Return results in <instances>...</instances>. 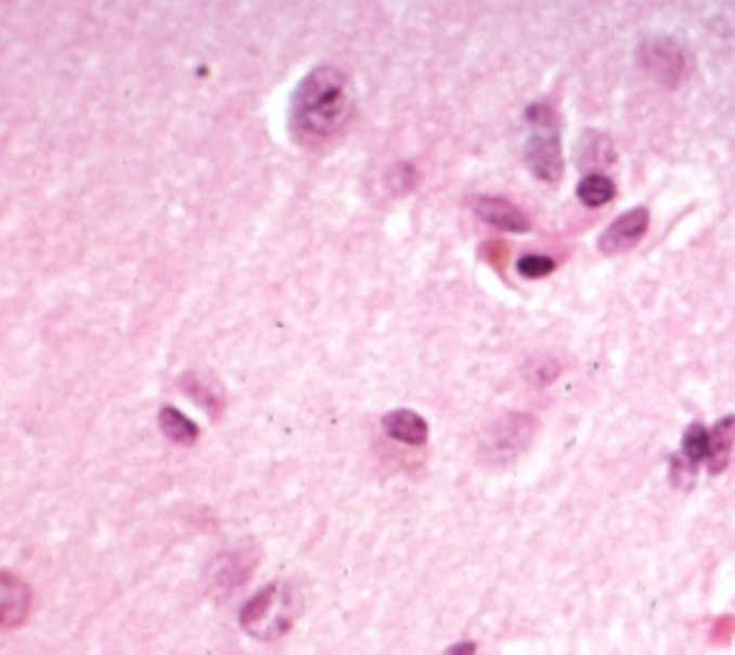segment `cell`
Here are the masks:
<instances>
[{"label": "cell", "instance_id": "cell-12", "mask_svg": "<svg viewBox=\"0 0 735 655\" xmlns=\"http://www.w3.org/2000/svg\"><path fill=\"white\" fill-rule=\"evenodd\" d=\"M681 454H684L686 466L689 468L698 466L701 460H707V454H710V432H707L701 423H695V426L686 428L684 442H681Z\"/></svg>", "mask_w": 735, "mask_h": 655}, {"label": "cell", "instance_id": "cell-2", "mask_svg": "<svg viewBox=\"0 0 735 655\" xmlns=\"http://www.w3.org/2000/svg\"><path fill=\"white\" fill-rule=\"evenodd\" d=\"M299 615V604H296L291 587L282 583H268L254 601H247L242 609V627L250 635L259 639H273L282 632L291 630V624Z\"/></svg>", "mask_w": 735, "mask_h": 655}, {"label": "cell", "instance_id": "cell-17", "mask_svg": "<svg viewBox=\"0 0 735 655\" xmlns=\"http://www.w3.org/2000/svg\"><path fill=\"white\" fill-rule=\"evenodd\" d=\"M446 655H477V647L468 644V641H463V644H454L451 650H446Z\"/></svg>", "mask_w": 735, "mask_h": 655}, {"label": "cell", "instance_id": "cell-10", "mask_svg": "<svg viewBox=\"0 0 735 655\" xmlns=\"http://www.w3.org/2000/svg\"><path fill=\"white\" fill-rule=\"evenodd\" d=\"M181 388H184L198 406L210 409L212 414H219L221 406H224V394H221V388L212 383V380L198 377V374H188V377L181 380Z\"/></svg>", "mask_w": 735, "mask_h": 655}, {"label": "cell", "instance_id": "cell-13", "mask_svg": "<svg viewBox=\"0 0 735 655\" xmlns=\"http://www.w3.org/2000/svg\"><path fill=\"white\" fill-rule=\"evenodd\" d=\"M578 196H580V202H583V205L601 207V205H606V202H612L615 184L606 179V176H597V172H595V176H586V179L580 181Z\"/></svg>", "mask_w": 735, "mask_h": 655}, {"label": "cell", "instance_id": "cell-1", "mask_svg": "<svg viewBox=\"0 0 735 655\" xmlns=\"http://www.w3.org/2000/svg\"><path fill=\"white\" fill-rule=\"evenodd\" d=\"M353 113L351 78L339 66H317L294 95V132L308 144H322L345 130Z\"/></svg>", "mask_w": 735, "mask_h": 655}, {"label": "cell", "instance_id": "cell-7", "mask_svg": "<svg viewBox=\"0 0 735 655\" xmlns=\"http://www.w3.org/2000/svg\"><path fill=\"white\" fill-rule=\"evenodd\" d=\"M385 432H388V437H394V440L400 442H409V446H420V442L428 440V423H425L420 414H414V411H391L388 418L383 420Z\"/></svg>", "mask_w": 735, "mask_h": 655}, {"label": "cell", "instance_id": "cell-3", "mask_svg": "<svg viewBox=\"0 0 735 655\" xmlns=\"http://www.w3.org/2000/svg\"><path fill=\"white\" fill-rule=\"evenodd\" d=\"M526 121L538 127V136L531 139L529 150H526V162H529L531 172L540 181L557 184L560 176H564V156H560L557 130H552L555 127V113L543 107V104H534V107L526 110Z\"/></svg>", "mask_w": 735, "mask_h": 655}, {"label": "cell", "instance_id": "cell-14", "mask_svg": "<svg viewBox=\"0 0 735 655\" xmlns=\"http://www.w3.org/2000/svg\"><path fill=\"white\" fill-rule=\"evenodd\" d=\"M517 271H520V277H526V279H543L555 271V259H549V256H538V254L524 256V259L517 262Z\"/></svg>", "mask_w": 735, "mask_h": 655}, {"label": "cell", "instance_id": "cell-6", "mask_svg": "<svg viewBox=\"0 0 735 655\" xmlns=\"http://www.w3.org/2000/svg\"><path fill=\"white\" fill-rule=\"evenodd\" d=\"M531 428H534V420L524 418V414H515V418L503 420V423L494 426V432H491L489 451H498L500 458H506L512 451H520L526 446V440L531 437Z\"/></svg>", "mask_w": 735, "mask_h": 655}, {"label": "cell", "instance_id": "cell-5", "mask_svg": "<svg viewBox=\"0 0 735 655\" xmlns=\"http://www.w3.org/2000/svg\"><path fill=\"white\" fill-rule=\"evenodd\" d=\"M474 210H477V216H480L482 221H489L491 228L512 230V233H526V230H529V216H526L517 205L506 202V198L486 196L474 205Z\"/></svg>", "mask_w": 735, "mask_h": 655}, {"label": "cell", "instance_id": "cell-8", "mask_svg": "<svg viewBox=\"0 0 735 655\" xmlns=\"http://www.w3.org/2000/svg\"><path fill=\"white\" fill-rule=\"evenodd\" d=\"M0 583H3V599H0V604H3V624L15 627V624H21L26 618L29 592H26V583L15 581L9 573L0 578Z\"/></svg>", "mask_w": 735, "mask_h": 655}, {"label": "cell", "instance_id": "cell-15", "mask_svg": "<svg viewBox=\"0 0 735 655\" xmlns=\"http://www.w3.org/2000/svg\"><path fill=\"white\" fill-rule=\"evenodd\" d=\"M730 632H733V618H721V621L715 624V635H712V641H715V644L730 641Z\"/></svg>", "mask_w": 735, "mask_h": 655}, {"label": "cell", "instance_id": "cell-11", "mask_svg": "<svg viewBox=\"0 0 735 655\" xmlns=\"http://www.w3.org/2000/svg\"><path fill=\"white\" fill-rule=\"evenodd\" d=\"M158 423H162V432L170 437L172 442H184V446L196 442V437H198L196 423H193L190 418H184L181 411L162 409V414H158Z\"/></svg>", "mask_w": 735, "mask_h": 655}, {"label": "cell", "instance_id": "cell-16", "mask_svg": "<svg viewBox=\"0 0 735 655\" xmlns=\"http://www.w3.org/2000/svg\"><path fill=\"white\" fill-rule=\"evenodd\" d=\"M486 256H489L491 262L500 268V265H503V256H506V251H503V245H489V247H486Z\"/></svg>", "mask_w": 735, "mask_h": 655}, {"label": "cell", "instance_id": "cell-4", "mask_svg": "<svg viewBox=\"0 0 735 655\" xmlns=\"http://www.w3.org/2000/svg\"><path fill=\"white\" fill-rule=\"evenodd\" d=\"M646 228H649V214L644 207H635V210L623 214L621 219H615L609 224V230L601 236V251L604 254H623V251H630L644 239Z\"/></svg>", "mask_w": 735, "mask_h": 655}, {"label": "cell", "instance_id": "cell-9", "mask_svg": "<svg viewBox=\"0 0 735 655\" xmlns=\"http://www.w3.org/2000/svg\"><path fill=\"white\" fill-rule=\"evenodd\" d=\"M733 440H735V418L721 420L719 426L710 432V454H707V463H710L712 475H719L721 468L727 466V454Z\"/></svg>", "mask_w": 735, "mask_h": 655}]
</instances>
